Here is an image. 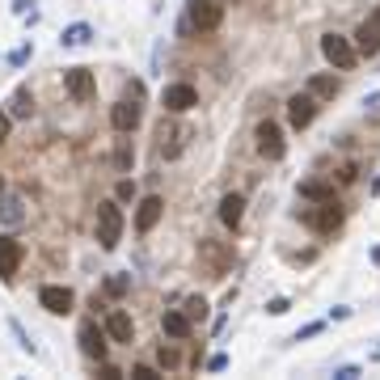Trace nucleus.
<instances>
[{"label":"nucleus","mask_w":380,"mask_h":380,"mask_svg":"<svg viewBox=\"0 0 380 380\" xmlns=\"http://www.w3.org/2000/svg\"><path fill=\"white\" fill-rule=\"evenodd\" d=\"M9 330L17 334V342H21V351H30V355H34V342H30V334L21 330V321H9Z\"/></svg>","instance_id":"a878e982"},{"label":"nucleus","mask_w":380,"mask_h":380,"mask_svg":"<svg viewBox=\"0 0 380 380\" xmlns=\"http://www.w3.org/2000/svg\"><path fill=\"white\" fill-rule=\"evenodd\" d=\"M258 152H262L266 161H279V157L288 152V148H283V131L274 127L270 119H266V123H258Z\"/></svg>","instance_id":"9b49d317"},{"label":"nucleus","mask_w":380,"mask_h":380,"mask_svg":"<svg viewBox=\"0 0 380 380\" xmlns=\"http://www.w3.org/2000/svg\"><path fill=\"white\" fill-rule=\"evenodd\" d=\"M338 77H330V72H317L313 81H308V93H313V97H338Z\"/></svg>","instance_id":"412c9836"},{"label":"nucleus","mask_w":380,"mask_h":380,"mask_svg":"<svg viewBox=\"0 0 380 380\" xmlns=\"http://www.w3.org/2000/svg\"><path fill=\"white\" fill-rule=\"evenodd\" d=\"M106 334H110L114 342H131V338H135V326H131V317L123 313V308H114V313L106 317Z\"/></svg>","instance_id":"f3484780"},{"label":"nucleus","mask_w":380,"mask_h":380,"mask_svg":"<svg viewBox=\"0 0 380 380\" xmlns=\"http://www.w3.org/2000/svg\"><path fill=\"white\" fill-rule=\"evenodd\" d=\"M0 220H5V224H21V220H26L17 194H5V199H0Z\"/></svg>","instance_id":"4be33fe9"},{"label":"nucleus","mask_w":380,"mask_h":380,"mask_svg":"<svg viewBox=\"0 0 380 380\" xmlns=\"http://www.w3.org/2000/svg\"><path fill=\"white\" fill-rule=\"evenodd\" d=\"M110 127L119 135H131L135 127H140V106H135V101H114L110 106Z\"/></svg>","instance_id":"4468645a"},{"label":"nucleus","mask_w":380,"mask_h":380,"mask_svg":"<svg viewBox=\"0 0 380 380\" xmlns=\"http://www.w3.org/2000/svg\"><path fill=\"white\" fill-rule=\"evenodd\" d=\"M119 199H135V182L123 178V182H119Z\"/></svg>","instance_id":"72a5a7b5"},{"label":"nucleus","mask_w":380,"mask_h":380,"mask_svg":"<svg viewBox=\"0 0 380 380\" xmlns=\"http://www.w3.org/2000/svg\"><path fill=\"white\" fill-rule=\"evenodd\" d=\"M26 59H30V43H26V47H17V51H13V55H9V63H13V68H21V63H26Z\"/></svg>","instance_id":"c756f323"},{"label":"nucleus","mask_w":380,"mask_h":380,"mask_svg":"<svg viewBox=\"0 0 380 380\" xmlns=\"http://www.w3.org/2000/svg\"><path fill=\"white\" fill-rule=\"evenodd\" d=\"M131 165H135V148H131V140H119L114 144V169L119 174H131Z\"/></svg>","instance_id":"5701e85b"},{"label":"nucleus","mask_w":380,"mask_h":380,"mask_svg":"<svg viewBox=\"0 0 380 380\" xmlns=\"http://www.w3.org/2000/svg\"><path fill=\"white\" fill-rule=\"evenodd\" d=\"M106 288H110V292H114V296H123V292H127V279H110V283H106Z\"/></svg>","instance_id":"e433bc0d"},{"label":"nucleus","mask_w":380,"mask_h":380,"mask_svg":"<svg viewBox=\"0 0 380 380\" xmlns=\"http://www.w3.org/2000/svg\"><path fill=\"white\" fill-rule=\"evenodd\" d=\"M199 262L207 266V274H224V270H232V246L228 241H216V237H203L199 241Z\"/></svg>","instance_id":"f03ea898"},{"label":"nucleus","mask_w":380,"mask_h":380,"mask_svg":"<svg viewBox=\"0 0 380 380\" xmlns=\"http://www.w3.org/2000/svg\"><path fill=\"white\" fill-rule=\"evenodd\" d=\"M186 313H190V317H203L207 304H203V300H186Z\"/></svg>","instance_id":"7c9ffc66"},{"label":"nucleus","mask_w":380,"mask_h":380,"mask_svg":"<svg viewBox=\"0 0 380 380\" xmlns=\"http://www.w3.org/2000/svg\"><path fill=\"white\" fill-rule=\"evenodd\" d=\"M300 194L313 199V203H326V199H334V186H326V182H300Z\"/></svg>","instance_id":"393cba45"},{"label":"nucleus","mask_w":380,"mask_h":380,"mask_svg":"<svg viewBox=\"0 0 380 380\" xmlns=\"http://www.w3.org/2000/svg\"><path fill=\"white\" fill-rule=\"evenodd\" d=\"M9 127H13V114H0V144L9 140Z\"/></svg>","instance_id":"473e14b6"},{"label":"nucleus","mask_w":380,"mask_h":380,"mask_svg":"<svg viewBox=\"0 0 380 380\" xmlns=\"http://www.w3.org/2000/svg\"><path fill=\"white\" fill-rule=\"evenodd\" d=\"M119 237H123V212H119V203H97V241H101V250H114Z\"/></svg>","instance_id":"7ed1b4c3"},{"label":"nucleus","mask_w":380,"mask_h":380,"mask_svg":"<svg viewBox=\"0 0 380 380\" xmlns=\"http://www.w3.org/2000/svg\"><path fill=\"white\" fill-rule=\"evenodd\" d=\"M9 106H13V110H9L13 119H30V114H34V97H30V89H17Z\"/></svg>","instance_id":"b1692460"},{"label":"nucleus","mask_w":380,"mask_h":380,"mask_svg":"<svg viewBox=\"0 0 380 380\" xmlns=\"http://www.w3.org/2000/svg\"><path fill=\"white\" fill-rule=\"evenodd\" d=\"M39 304L47 308V313L63 317V313H72V304H77V296H72V288H59V283H47V288L39 292Z\"/></svg>","instance_id":"1a4fd4ad"},{"label":"nucleus","mask_w":380,"mask_h":380,"mask_svg":"<svg viewBox=\"0 0 380 380\" xmlns=\"http://www.w3.org/2000/svg\"><path fill=\"white\" fill-rule=\"evenodd\" d=\"M321 55H326L334 68H342V72L355 68V59H359V51L351 47V39H342V34H326V39H321Z\"/></svg>","instance_id":"39448f33"},{"label":"nucleus","mask_w":380,"mask_h":380,"mask_svg":"<svg viewBox=\"0 0 380 380\" xmlns=\"http://www.w3.org/2000/svg\"><path fill=\"white\" fill-rule=\"evenodd\" d=\"M313 119H317V97H313V93H296V97L288 101V123H292L296 131H304Z\"/></svg>","instance_id":"9d476101"},{"label":"nucleus","mask_w":380,"mask_h":380,"mask_svg":"<svg viewBox=\"0 0 380 380\" xmlns=\"http://www.w3.org/2000/svg\"><path fill=\"white\" fill-rule=\"evenodd\" d=\"M93 39V26H85V21H77V26H68L63 34H59V47H85Z\"/></svg>","instance_id":"aec40b11"},{"label":"nucleus","mask_w":380,"mask_h":380,"mask_svg":"<svg viewBox=\"0 0 380 380\" xmlns=\"http://www.w3.org/2000/svg\"><path fill=\"white\" fill-rule=\"evenodd\" d=\"M334 376H338V380H355V376H359V368H338Z\"/></svg>","instance_id":"f704fd0d"},{"label":"nucleus","mask_w":380,"mask_h":380,"mask_svg":"<svg viewBox=\"0 0 380 380\" xmlns=\"http://www.w3.org/2000/svg\"><path fill=\"white\" fill-rule=\"evenodd\" d=\"M220 21H224V5H220V0H190L182 30H199V34H207V30H220Z\"/></svg>","instance_id":"f257e3e1"},{"label":"nucleus","mask_w":380,"mask_h":380,"mask_svg":"<svg viewBox=\"0 0 380 380\" xmlns=\"http://www.w3.org/2000/svg\"><path fill=\"white\" fill-rule=\"evenodd\" d=\"M157 359H161L165 368H178V351H174V347H161V351H157Z\"/></svg>","instance_id":"bb28decb"},{"label":"nucleus","mask_w":380,"mask_h":380,"mask_svg":"<svg viewBox=\"0 0 380 380\" xmlns=\"http://www.w3.org/2000/svg\"><path fill=\"white\" fill-rule=\"evenodd\" d=\"M241 216H246V199H241V194H224V199H220V220H224L228 228H237Z\"/></svg>","instance_id":"a211bd4d"},{"label":"nucleus","mask_w":380,"mask_h":380,"mask_svg":"<svg viewBox=\"0 0 380 380\" xmlns=\"http://www.w3.org/2000/svg\"><path fill=\"white\" fill-rule=\"evenodd\" d=\"M13 13H17V17H26V13H34V0H13Z\"/></svg>","instance_id":"2f4dec72"},{"label":"nucleus","mask_w":380,"mask_h":380,"mask_svg":"<svg viewBox=\"0 0 380 380\" xmlns=\"http://www.w3.org/2000/svg\"><path fill=\"white\" fill-rule=\"evenodd\" d=\"M17 270H21V246H17L13 237H0V279L13 283Z\"/></svg>","instance_id":"ddd939ff"},{"label":"nucleus","mask_w":380,"mask_h":380,"mask_svg":"<svg viewBox=\"0 0 380 380\" xmlns=\"http://www.w3.org/2000/svg\"><path fill=\"white\" fill-rule=\"evenodd\" d=\"M182 148H186V127H178V123H157V152L165 157V161H174V157H182Z\"/></svg>","instance_id":"423d86ee"},{"label":"nucleus","mask_w":380,"mask_h":380,"mask_svg":"<svg viewBox=\"0 0 380 380\" xmlns=\"http://www.w3.org/2000/svg\"><path fill=\"white\" fill-rule=\"evenodd\" d=\"M77 338H81V351H85L89 359H97V363H101V359H106V338H101V330H97L93 321H85Z\"/></svg>","instance_id":"2eb2a0df"},{"label":"nucleus","mask_w":380,"mask_h":380,"mask_svg":"<svg viewBox=\"0 0 380 380\" xmlns=\"http://www.w3.org/2000/svg\"><path fill=\"white\" fill-rule=\"evenodd\" d=\"M207 368H212V372H220V368H228V359H224V355H212V359H207Z\"/></svg>","instance_id":"c9c22d12"},{"label":"nucleus","mask_w":380,"mask_h":380,"mask_svg":"<svg viewBox=\"0 0 380 380\" xmlns=\"http://www.w3.org/2000/svg\"><path fill=\"white\" fill-rule=\"evenodd\" d=\"M131 376H135V380H161V376H157V368H148V363H140V368H131Z\"/></svg>","instance_id":"cd10ccee"},{"label":"nucleus","mask_w":380,"mask_h":380,"mask_svg":"<svg viewBox=\"0 0 380 380\" xmlns=\"http://www.w3.org/2000/svg\"><path fill=\"white\" fill-rule=\"evenodd\" d=\"M63 89H68V97H72V101H93L97 81H93L89 68H68V72H63Z\"/></svg>","instance_id":"0eeeda50"},{"label":"nucleus","mask_w":380,"mask_h":380,"mask_svg":"<svg viewBox=\"0 0 380 380\" xmlns=\"http://www.w3.org/2000/svg\"><path fill=\"white\" fill-rule=\"evenodd\" d=\"M355 43H359V51H363V55H376V51H380V9H376V13L359 26Z\"/></svg>","instance_id":"dca6fc26"},{"label":"nucleus","mask_w":380,"mask_h":380,"mask_svg":"<svg viewBox=\"0 0 380 380\" xmlns=\"http://www.w3.org/2000/svg\"><path fill=\"white\" fill-rule=\"evenodd\" d=\"M161 216H165L161 194H144V199H140V207H135V228H140V232H152V228L161 224Z\"/></svg>","instance_id":"f8f14e48"},{"label":"nucleus","mask_w":380,"mask_h":380,"mask_svg":"<svg viewBox=\"0 0 380 380\" xmlns=\"http://www.w3.org/2000/svg\"><path fill=\"white\" fill-rule=\"evenodd\" d=\"M266 313H270V317H283V313H288V300H283V296H279V300H270V304H266Z\"/></svg>","instance_id":"c85d7f7f"},{"label":"nucleus","mask_w":380,"mask_h":380,"mask_svg":"<svg viewBox=\"0 0 380 380\" xmlns=\"http://www.w3.org/2000/svg\"><path fill=\"white\" fill-rule=\"evenodd\" d=\"M161 106H165L169 114H186V110L199 106V93H194V85H165Z\"/></svg>","instance_id":"6e6552de"},{"label":"nucleus","mask_w":380,"mask_h":380,"mask_svg":"<svg viewBox=\"0 0 380 380\" xmlns=\"http://www.w3.org/2000/svg\"><path fill=\"white\" fill-rule=\"evenodd\" d=\"M342 220H347V216H342V207H338L334 199H326V203H317V207H308V212H304V224L313 228V232H321V237L338 232Z\"/></svg>","instance_id":"20e7f679"},{"label":"nucleus","mask_w":380,"mask_h":380,"mask_svg":"<svg viewBox=\"0 0 380 380\" xmlns=\"http://www.w3.org/2000/svg\"><path fill=\"white\" fill-rule=\"evenodd\" d=\"M165 334L169 338H190V313H178V308H169V313L161 317Z\"/></svg>","instance_id":"6ab92c4d"}]
</instances>
